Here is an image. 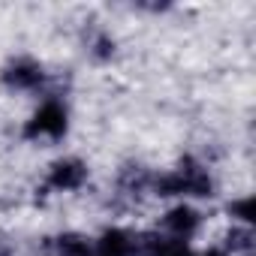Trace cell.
<instances>
[{
	"mask_svg": "<svg viewBox=\"0 0 256 256\" xmlns=\"http://www.w3.org/2000/svg\"><path fill=\"white\" fill-rule=\"evenodd\" d=\"M64 130H66V112L58 102H46L30 124V136H60Z\"/></svg>",
	"mask_w": 256,
	"mask_h": 256,
	"instance_id": "cell-1",
	"label": "cell"
},
{
	"mask_svg": "<svg viewBox=\"0 0 256 256\" xmlns=\"http://www.w3.org/2000/svg\"><path fill=\"white\" fill-rule=\"evenodd\" d=\"M82 181H84L82 163H58L54 172H52V184H54L58 190H76Z\"/></svg>",
	"mask_w": 256,
	"mask_h": 256,
	"instance_id": "cell-2",
	"label": "cell"
},
{
	"mask_svg": "<svg viewBox=\"0 0 256 256\" xmlns=\"http://www.w3.org/2000/svg\"><path fill=\"white\" fill-rule=\"evenodd\" d=\"M130 238H126L120 229L106 232V238L100 241V256H130Z\"/></svg>",
	"mask_w": 256,
	"mask_h": 256,
	"instance_id": "cell-3",
	"label": "cell"
},
{
	"mask_svg": "<svg viewBox=\"0 0 256 256\" xmlns=\"http://www.w3.org/2000/svg\"><path fill=\"white\" fill-rule=\"evenodd\" d=\"M40 78H42V72H40L34 64H18V66L10 70V82H12L16 88H34Z\"/></svg>",
	"mask_w": 256,
	"mask_h": 256,
	"instance_id": "cell-4",
	"label": "cell"
},
{
	"mask_svg": "<svg viewBox=\"0 0 256 256\" xmlns=\"http://www.w3.org/2000/svg\"><path fill=\"white\" fill-rule=\"evenodd\" d=\"M178 235H187V232H193L196 229V214L190 211V208H175L172 214H169V220H166Z\"/></svg>",
	"mask_w": 256,
	"mask_h": 256,
	"instance_id": "cell-5",
	"label": "cell"
},
{
	"mask_svg": "<svg viewBox=\"0 0 256 256\" xmlns=\"http://www.w3.org/2000/svg\"><path fill=\"white\" fill-rule=\"evenodd\" d=\"M60 253L64 256H88V244L82 238H60Z\"/></svg>",
	"mask_w": 256,
	"mask_h": 256,
	"instance_id": "cell-6",
	"label": "cell"
},
{
	"mask_svg": "<svg viewBox=\"0 0 256 256\" xmlns=\"http://www.w3.org/2000/svg\"><path fill=\"white\" fill-rule=\"evenodd\" d=\"M211 256H220V253H211Z\"/></svg>",
	"mask_w": 256,
	"mask_h": 256,
	"instance_id": "cell-7",
	"label": "cell"
}]
</instances>
